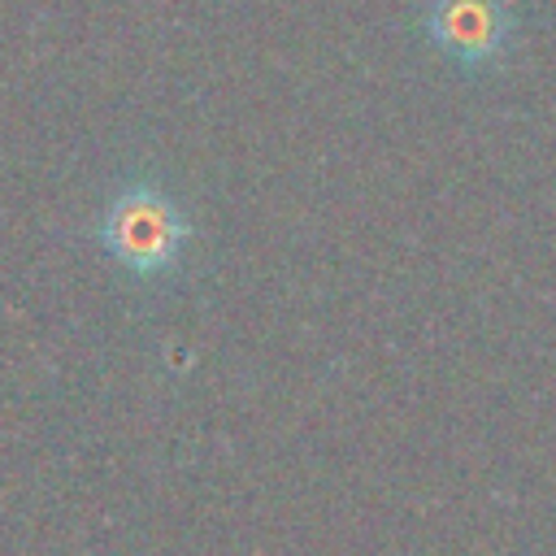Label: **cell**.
<instances>
[{
    "mask_svg": "<svg viewBox=\"0 0 556 556\" xmlns=\"http://www.w3.org/2000/svg\"><path fill=\"white\" fill-rule=\"evenodd\" d=\"M187 239V217L178 213V204L169 195H161L156 187L139 182L126 187L109 217H104V243L109 252L130 265L135 274H161L178 261Z\"/></svg>",
    "mask_w": 556,
    "mask_h": 556,
    "instance_id": "cell-1",
    "label": "cell"
},
{
    "mask_svg": "<svg viewBox=\"0 0 556 556\" xmlns=\"http://www.w3.org/2000/svg\"><path fill=\"white\" fill-rule=\"evenodd\" d=\"M430 43L465 70L500 61L513 35V13L504 0H430L426 9Z\"/></svg>",
    "mask_w": 556,
    "mask_h": 556,
    "instance_id": "cell-2",
    "label": "cell"
}]
</instances>
